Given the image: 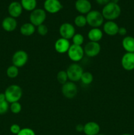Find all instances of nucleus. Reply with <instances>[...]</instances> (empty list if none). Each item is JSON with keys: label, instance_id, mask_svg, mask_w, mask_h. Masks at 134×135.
I'll list each match as a JSON object with an SVG mask.
<instances>
[{"label": "nucleus", "instance_id": "9", "mask_svg": "<svg viewBox=\"0 0 134 135\" xmlns=\"http://www.w3.org/2000/svg\"><path fill=\"white\" fill-rule=\"evenodd\" d=\"M43 7L47 13L55 14L63 9V5L59 0H45L43 3Z\"/></svg>", "mask_w": 134, "mask_h": 135}, {"label": "nucleus", "instance_id": "24", "mask_svg": "<svg viewBox=\"0 0 134 135\" xmlns=\"http://www.w3.org/2000/svg\"><path fill=\"white\" fill-rule=\"evenodd\" d=\"M80 80L84 84L89 85L91 84L92 82L93 81V76L90 72H84V73L81 75Z\"/></svg>", "mask_w": 134, "mask_h": 135}, {"label": "nucleus", "instance_id": "3", "mask_svg": "<svg viewBox=\"0 0 134 135\" xmlns=\"http://www.w3.org/2000/svg\"><path fill=\"white\" fill-rule=\"evenodd\" d=\"M87 23L92 28H99L104 23V17L102 13L97 10L91 11L87 14Z\"/></svg>", "mask_w": 134, "mask_h": 135}, {"label": "nucleus", "instance_id": "11", "mask_svg": "<svg viewBox=\"0 0 134 135\" xmlns=\"http://www.w3.org/2000/svg\"><path fill=\"white\" fill-rule=\"evenodd\" d=\"M84 54L89 57L97 56L101 51V45L99 42H89L86 44L84 48Z\"/></svg>", "mask_w": 134, "mask_h": 135}, {"label": "nucleus", "instance_id": "10", "mask_svg": "<svg viewBox=\"0 0 134 135\" xmlns=\"http://www.w3.org/2000/svg\"><path fill=\"white\" fill-rule=\"evenodd\" d=\"M75 28L72 24L69 22H64L62 24L59 28V34L61 38L69 40L73 38L75 34Z\"/></svg>", "mask_w": 134, "mask_h": 135}, {"label": "nucleus", "instance_id": "23", "mask_svg": "<svg viewBox=\"0 0 134 135\" xmlns=\"http://www.w3.org/2000/svg\"><path fill=\"white\" fill-rule=\"evenodd\" d=\"M7 75L10 79H14L17 77L19 73V70L18 67L14 65H11L7 68L6 71Z\"/></svg>", "mask_w": 134, "mask_h": 135}, {"label": "nucleus", "instance_id": "1", "mask_svg": "<svg viewBox=\"0 0 134 135\" xmlns=\"http://www.w3.org/2000/svg\"><path fill=\"white\" fill-rule=\"evenodd\" d=\"M101 13L105 19L108 21H114L120 15L121 8L118 3H114L110 1L104 6Z\"/></svg>", "mask_w": 134, "mask_h": 135}, {"label": "nucleus", "instance_id": "2", "mask_svg": "<svg viewBox=\"0 0 134 135\" xmlns=\"http://www.w3.org/2000/svg\"><path fill=\"white\" fill-rule=\"evenodd\" d=\"M4 93L6 97L7 102L12 104L20 100L22 96V90L18 85L12 84L7 88Z\"/></svg>", "mask_w": 134, "mask_h": 135}, {"label": "nucleus", "instance_id": "7", "mask_svg": "<svg viewBox=\"0 0 134 135\" xmlns=\"http://www.w3.org/2000/svg\"><path fill=\"white\" fill-rule=\"evenodd\" d=\"M28 60V54L24 50H18L13 55L12 57V63L13 65L17 67H23L26 64Z\"/></svg>", "mask_w": 134, "mask_h": 135}, {"label": "nucleus", "instance_id": "30", "mask_svg": "<svg viewBox=\"0 0 134 135\" xmlns=\"http://www.w3.org/2000/svg\"><path fill=\"white\" fill-rule=\"evenodd\" d=\"M37 31H38V33L39 35L42 36H45L48 33V28H47V26L46 25L42 24V25L38 26Z\"/></svg>", "mask_w": 134, "mask_h": 135}, {"label": "nucleus", "instance_id": "12", "mask_svg": "<svg viewBox=\"0 0 134 135\" xmlns=\"http://www.w3.org/2000/svg\"><path fill=\"white\" fill-rule=\"evenodd\" d=\"M121 64L123 69L132 71L134 69V53L127 52L122 56Z\"/></svg>", "mask_w": 134, "mask_h": 135}, {"label": "nucleus", "instance_id": "14", "mask_svg": "<svg viewBox=\"0 0 134 135\" xmlns=\"http://www.w3.org/2000/svg\"><path fill=\"white\" fill-rule=\"evenodd\" d=\"M70 44L68 40L65 38H59L55 43V50L56 52L59 54H65L68 52L70 47Z\"/></svg>", "mask_w": 134, "mask_h": 135}, {"label": "nucleus", "instance_id": "6", "mask_svg": "<svg viewBox=\"0 0 134 135\" xmlns=\"http://www.w3.org/2000/svg\"><path fill=\"white\" fill-rule=\"evenodd\" d=\"M68 57L74 62H78L83 59L84 55V48L81 46L72 44L68 51Z\"/></svg>", "mask_w": 134, "mask_h": 135}, {"label": "nucleus", "instance_id": "20", "mask_svg": "<svg viewBox=\"0 0 134 135\" xmlns=\"http://www.w3.org/2000/svg\"><path fill=\"white\" fill-rule=\"evenodd\" d=\"M122 47L127 52L134 53V38L132 36H126L122 42Z\"/></svg>", "mask_w": 134, "mask_h": 135}, {"label": "nucleus", "instance_id": "27", "mask_svg": "<svg viewBox=\"0 0 134 135\" xmlns=\"http://www.w3.org/2000/svg\"><path fill=\"white\" fill-rule=\"evenodd\" d=\"M9 108L12 113L14 114H18L22 110V105L18 102H13L11 104Z\"/></svg>", "mask_w": 134, "mask_h": 135}, {"label": "nucleus", "instance_id": "29", "mask_svg": "<svg viewBox=\"0 0 134 135\" xmlns=\"http://www.w3.org/2000/svg\"><path fill=\"white\" fill-rule=\"evenodd\" d=\"M9 109V102L5 101H0V115H3L8 112Z\"/></svg>", "mask_w": 134, "mask_h": 135}, {"label": "nucleus", "instance_id": "25", "mask_svg": "<svg viewBox=\"0 0 134 135\" xmlns=\"http://www.w3.org/2000/svg\"><path fill=\"white\" fill-rule=\"evenodd\" d=\"M74 24L76 26L79 28H83L87 25V19L86 17H85L83 15H80L75 17L74 18Z\"/></svg>", "mask_w": 134, "mask_h": 135}, {"label": "nucleus", "instance_id": "37", "mask_svg": "<svg viewBox=\"0 0 134 135\" xmlns=\"http://www.w3.org/2000/svg\"><path fill=\"white\" fill-rule=\"evenodd\" d=\"M120 0H110V1L112 3H118V1H119Z\"/></svg>", "mask_w": 134, "mask_h": 135}, {"label": "nucleus", "instance_id": "38", "mask_svg": "<svg viewBox=\"0 0 134 135\" xmlns=\"http://www.w3.org/2000/svg\"><path fill=\"white\" fill-rule=\"evenodd\" d=\"M122 135H132V134H129V133H125V134H122Z\"/></svg>", "mask_w": 134, "mask_h": 135}, {"label": "nucleus", "instance_id": "32", "mask_svg": "<svg viewBox=\"0 0 134 135\" xmlns=\"http://www.w3.org/2000/svg\"><path fill=\"white\" fill-rule=\"evenodd\" d=\"M20 130V127L18 124H13V125H12L10 127L11 133H13V134H18Z\"/></svg>", "mask_w": 134, "mask_h": 135}, {"label": "nucleus", "instance_id": "33", "mask_svg": "<svg viewBox=\"0 0 134 135\" xmlns=\"http://www.w3.org/2000/svg\"><path fill=\"white\" fill-rule=\"evenodd\" d=\"M118 34L120 36H126L127 34V30L124 27H120Z\"/></svg>", "mask_w": 134, "mask_h": 135}, {"label": "nucleus", "instance_id": "26", "mask_svg": "<svg viewBox=\"0 0 134 135\" xmlns=\"http://www.w3.org/2000/svg\"><path fill=\"white\" fill-rule=\"evenodd\" d=\"M56 79L60 84H64L66 82H68V75H67L66 71H60L56 75Z\"/></svg>", "mask_w": 134, "mask_h": 135}, {"label": "nucleus", "instance_id": "18", "mask_svg": "<svg viewBox=\"0 0 134 135\" xmlns=\"http://www.w3.org/2000/svg\"><path fill=\"white\" fill-rule=\"evenodd\" d=\"M99 132L100 126L97 123L90 121L84 125V133L85 135H97Z\"/></svg>", "mask_w": 134, "mask_h": 135}, {"label": "nucleus", "instance_id": "4", "mask_svg": "<svg viewBox=\"0 0 134 135\" xmlns=\"http://www.w3.org/2000/svg\"><path fill=\"white\" fill-rule=\"evenodd\" d=\"M66 73L68 79L74 83L80 80L81 75L84 73V70L81 66L78 63H72L67 69Z\"/></svg>", "mask_w": 134, "mask_h": 135}, {"label": "nucleus", "instance_id": "5", "mask_svg": "<svg viewBox=\"0 0 134 135\" xmlns=\"http://www.w3.org/2000/svg\"><path fill=\"white\" fill-rule=\"evenodd\" d=\"M47 15L46 11L43 9H35L30 15V22L35 26H38L43 24L45 21Z\"/></svg>", "mask_w": 134, "mask_h": 135}, {"label": "nucleus", "instance_id": "34", "mask_svg": "<svg viewBox=\"0 0 134 135\" xmlns=\"http://www.w3.org/2000/svg\"><path fill=\"white\" fill-rule=\"evenodd\" d=\"M95 1L97 3L101 5H104V6L109 3V2H110V0H95Z\"/></svg>", "mask_w": 134, "mask_h": 135}, {"label": "nucleus", "instance_id": "28", "mask_svg": "<svg viewBox=\"0 0 134 135\" xmlns=\"http://www.w3.org/2000/svg\"><path fill=\"white\" fill-rule=\"evenodd\" d=\"M72 39V42H73V44L77 45V46H81L84 41V38L83 35L81 34H79V33L75 34Z\"/></svg>", "mask_w": 134, "mask_h": 135}, {"label": "nucleus", "instance_id": "39", "mask_svg": "<svg viewBox=\"0 0 134 135\" xmlns=\"http://www.w3.org/2000/svg\"><path fill=\"white\" fill-rule=\"evenodd\" d=\"M97 135H105V134H100V133H99V134H97Z\"/></svg>", "mask_w": 134, "mask_h": 135}, {"label": "nucleus", "instance_id": "35", "mask_svg": "<svg viewBox=\"0 0 134 135\" xmlns=\"http://www.w3.org/2000/svg\"><path fill=\"white\" fill-rule=\"evenodd\" d=\"M84 125H83L82 124H78L76 126V131L78 132H84Z\"/></svg>", "mask_w": 134, "mask_h": 135}, {"label": "nucleus", "instance_id": "13", "mask_svg": "<svg viewBox=\"0 0 134 135\" xmlns=\"http://www.w3.org/2000/svg\"><path fill=\"white\" fill-rule=\"evenodd\" d=\"M75 8L81 15H87L91 11V3L89 0H76Z\"/></svg>", "mask_w": 134, "mask_h": 135}, {"label": "nucleus", "instance_id": "16", "mask_svg": "<svg viewBox=\"0 0 134 135\" xmlns=\"http://www.w3.org/2000/svg\"><path fill=\"white\" fill-rule=\"evenodd\" d=\"M1 26L4 30L6 32H13L17 28V21L16 18L11 17H7L3 20L1 22Z\"/></svg>", "mask_w": 134, "mask_h": 135}, {"label": "nucleus", "instance_id": "22", "mask_svg": "<svg viewBox=\"0 0 134 135\" xmlns=\"http://www.w3.org/2000/svg\"><path fill=\"white\" fill-rule=\"evenodd\" d=\"M20 4L23 9L32 12L36 9L37 0H21Z\"/></svg>", "mask_w": 134, "mask_h": 135}, {"label": "nucleus", "instance_id": "21", "mask_svg": "<svg viewBox=\"0 0 134 135\" xmlns=\"http://www.w3.org/2000/svg\"><path fill=\"white\" fill-rule=\"evenodd\" d=\"M20 31L22 35L25 36H30L35 32V26L33 25L31 22H26L21 26Z\"/></svg>", "mask_w": 134, "mask_h": 135}, {"label": "nucleus", "instance_id": "36", "mask_svg": "<svg viewBox=\"0 0 134 135\" xmlns=\"http://www.w3.org/2000/svg\"><path fill=\"white\" fill-rule=\"evenodd\" d=\"M6 97H5V93H0V101H5Z\"/></svg>", "mask_w": 134, "mask_h": 135}, {"label": "nucleus", "instance_id": "15", "mask_svg": "<svg viewBox=\"0 0 134 135\" xmlns=\"http://www.w3.org/2000/svg\"><path fill=\"white\" fill-rule=\"evenodd\" d=\"M22 8L20 3L18 1H13L8 7V12L10 17L16 18L20 17L22 13Z\"/></svg>", "mask_w": 134, "mask_h": 135}, {"label": "nucleus", "instance_id": "8", "mask_svg": "<svg viewBox=\"0 0 134 135\" xmlns=\"http://www.w3.org/2000/svg\"><path fill=\"white\" fill-rule=\"evenodd\" d=\"M61 91L64 97L68 99H72L77 94L78 86L73 82H66L62 86Z\"/></svg>", "mask_w": 134, "mask_h": 135}, {"label": "nucleus", "instance_id": "19", "mask_svg": "<svg viewBox=\"0 0 134 135\" xmlns=\"http://www.w3.org/2000/svg\"><path fill=\"white\" fill-rule=\"evenodd\" d=\"M87 36L89 40L91 42H98L102 39L103 36V32L102 30L99 28H93L89 31Z\"/></svg>", "mask_w": 134, "mask_h": 135}, {"label": "nucleus", "instance_id": "31", "mask_svg": "<svg viewBox=\"0 0 134 135\" xmlns=\"http://www.w3.org/2000/svg\"><path fill=\"white\" fill-rule=\"evenodd\" d=\"M17 135H35V133L32 129L24 128V129H21Z\"/></svg>", "mask_w": 134, "mask_h": 135}, {"label": "nucleus", "instance_id": "17", "mask_svg": "<svg viewBox=\"0 0 134 135\" xmlns=\"http://www.w3.org/2000/svg\"><path fill=\"white\" fill-rule=\"evenodd\" d=\"M119 26L116 22L113 21H108L104 24L103 31L109 36H115L118 34Z\"/></svg>", "mask_w": 134, "mask_h": 135}]
</instances>
